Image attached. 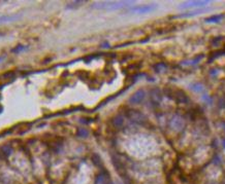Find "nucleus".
Returning a JSON list of instances; mask_svg holds the SVG:
<instances>
[{
	"instance_id": "11",
	"label": "nucleus",
	"mask_w": 225,
	"mask_h": 184,
	"mask_svg": "<svg viewBox=\"0 0 225 184\" xmlns=\"http://www.w3.org/2000/svg\"><path fill=\"white\" fill-rule=\"evenodd\" d=\"M78 136H80V137H87V136H88V132H87L85 129H80V130L78 131Z\"/></svg>"
},
{
	"instance_id": "2",
	"label": "nucleus",
	"mask_w": 225,
	"mask_h": 184,
	"mask_svg": "<svg viewBox=\"0 0 225 184\" xmlns=\"http://www.w3.org/2000/svg\"><path fill=\"white\" fill-rule=\"evenodd\" d=\"M157 8L156 4H145V5H136L129 9V11L132 13H152Z\"/></svg>"
},
{
	"instance_id": "8",
	"label": "nucleus",
	"mask_w": 225,
	"mask_h": 184,
	"mask_svg": "<svg viewBox=\"0 0 225 184\" xmlns=\"http://www.w3.org/2000/svg\"><path fill=\"white\" fill-rule=\"evenodd\" d=\"M26 48H27V47H26L25 45H18V46H16L15 48H13V50H11V52H15V54H19V52L25 50Z\"/></svg>"
},
{
	"instance_id": "10",
	"label": "nucleus",
	"mask_w": 225,
	"mask_h": 184,
	"mask_svg": "<svg viewBox=\"0 0 225 184\" xmlns=\"http://www.w3.org/2000/svg\"><path fill=\"white\" fill-rule=\"evenodd\" d=\"M2 152L4 153L6 156H9V155L11 153V148L9 146H7V145H5V146L2 147Z\"/></svg>"
},
{
	"instance_id": "9",
	"label": "nucleus",
	"mask_w": 225,
	"mask_h": 184,
	"mask_svg": "<svg viewBox=\"0 0 225 184\" xmlns=\"http://www.w3.org/2000/svg\"><path fill=\"white\" fill-rule=\"evenodd\" d=\"M82 3H84V1H74V2H72V3H69L66 7H67V8H74V7L81 5Z\"/></svg>"
},
{
	"instance_id": "7",
	"label": "nucleus",
	"mask_w": 225,
	"mask_h": 184,
	"mask_svg": "<svg viewBox=\"0 0 225 184\" xmlns=\"http://www.w3.org/2000/svg\"><path fill=\"white\" fill-rule=\"evenodd\" d=\"M123 121H124V119H123V117L122 116H116L114 118V120H113V122H114V125L116 127H121L123 125Z\"/></svg>"
},
{
	"instance_id": "6",
	"label": "nucleus",
	"mask_w": 225,
	"mask_h": 184,
	"mask_svg": "<svg viewBox=\"0 0 225 184\" xmlns=\"http://www.w3.org/2000/svg\"><path fill=\"white\" fill-rule=\"evenodd\" d=\"M204 11V9H196V11H188V13H182V15H180V17H182V18L193 17V16L202 13Z\"/></svg>"
},
{
	"instance_id": "12",
	"label": "nucleus",
	"mask_w": 225,
	"mask_h": 184,
	"mask_svg": "<svg viewBox=\"0 0 225 184\" xmlns=\"http://www.w3.org/2000/svg\"><path fill=\"white\" fill-rule=\"evenodd\" d=\"M3 59H4V58H3L2 56H0V62H2V61H3Z\"/></svg>"
},
{
	"instance_id": "1",
	"label": "nucleus",
	"mask_w": 225,
	"mask_h": 184,
	"mask_svg": "<svg viewBox=\"0 0 225 184\" xmlns=\"http://www.w3.org/2000/svg\"><path fill=\"white\" fill-rule=\"evenodd\" d=\"M133 1H105V2H97L92 5L93 8L96 9H106V11H114L122 7L128 6Z\"/></svg>"
},
{
	"instance_id": "3",
	"label": "nucleus",
	"mask_w": 225,
	"mask_h": 184,
	"mask_svg": "<svg viewBox=\"0 0 225 184\" xmlns=\"http://www.w3.org/2000/svg\"><path fill=\"white\" fill-rule=\"evenodd\" d=\"M209 3V1H189V2H184L179 6L180 9H186L190 7H196V6H202Z\"/></svg>"
},
{
	"instance_id": "4",
	"label": "nucleus",
	"mask_w": 225,
	"mask_h": 184,
	"mask_svg": "<svg viewBox=\"0 0 225 184\" xmlns=\"http://www.w3.org/2000/svg\"><path fill=\"white\" fill-rule=\"evenodd\" d=\"M144 98H145V92L143 90H139L130 97L129 102L132 104H137V103H141L144 100Z\"/></svg>"
},
{
	"instance_id": "5",
	"label": "nucleus",
	"mask_w": 225,
	"mask_h": 184,
	"mask_svg": "<svg viewBox=\"0 0 225 184\" xmlns=\"http://www.w3.org/2000/svg\"><path fill=\"white\" fill-rule=\"evenodd\" d=\"M21 17L20 15H9V16H1L0 17V24L2 23H7V22H13L18 20Z\"/></svg>"
}]
</instances>
